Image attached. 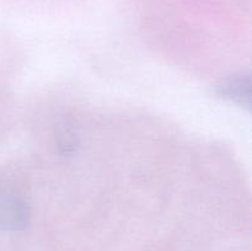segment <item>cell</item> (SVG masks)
Masks as SVG:
<instances>
[{"mask_svg":"<svg viewBox=\"0 0 252 251\" xmlns=\"http://www.w3.org/2000/svg\"><path fill=\"white\" fill-rule=\"evenodd\" d=\"M30 219V207L19 191L0 184V230H22Z\"/></svg>","mask_w":252,"mask_h":251,"instance_id":"6da1fadb","label":"cell"},{"mask_svg":"<svg viewBox=\"0 0 252 251\" xmlns=\"http://www.w3.org/2000/svg\"><path fill=\"white\" fill-rule=\"evenodd\" d=\"M217 93L221 98L229 100L241 107L250 108L251 79L249 74H234L217 86Z\"/></svg>","mask_w":252,"mask_h":251,"instance_id":"7a4b0ae2","label":"cell"}]
</instances>
